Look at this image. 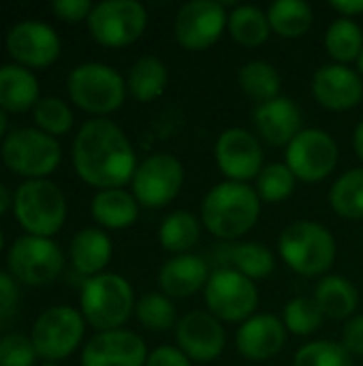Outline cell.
<instances>
[{
  "label": "cell",
  "instance_id": "obj_31",
  "mask_svg": "<svg viewBox=\"0 0 363 366\" xmlns=\"http://www.w3.org/2000/svg\"><path fill=\"white\" fill-rule=\"evenodd\" d=\"M227 30L244 47H259L270 39L272 26L267 19V11L255 4H240L229 13Z\"/></svg>",
  "mask_w": 363,
  "mask_h": 366
},
{
  "label": "cell",
  "instance_id": "obj_38",
  "mask_svg": "<svg viewBox=\"0 0 363 366\" xmlns=\"http://www.w3.org/2000/svg\"><path fill=\"white\" fill-rule=\"evenodd\" d=\"M293 366H355V360L342 343L312 341L297 350Z\"/></svg>",
  "mask_w": 363,
  "mask_h": 366
},
{
  "label": "cell",
  "instance_id": "obj_34",
  "mask_svg": "<svg viewBox=\"0 0 363 366\" xmlns=\"http://www.w3.org/2000/svg\"><path fill=\"white\" fill-rule=\"evenodd\" d=\"M229 259L235 270H240L250 281H263L267 279L276 268L274 253L259 242H240L233 244L229 251Z\"/></svg>",
  "mask_w": 363,
  "mask_h": 366
},
{
  "label": "cell",
  "instance_id": "obj_19",
  "mask_svg": "<svg viewBox=\"0 0 363 366\" xmlns=\"http://www.w3.org/2000/svg\"><path fill=\"white\" fill-rule=\"evenodd\" d=\"M312 94L325 109L349 112L362 103L363 77L349 64H323L312 77Z\"/></svg>",
  "mask_w": 363,
  "mask_h": 366
},
{
  "label": "cell",
  "instance_id": "obj_15",
  "mask_svg": "<svg viewBox=\"0 0 363 366\" xmlns=\"http://www.w3.org/2000/svg\"><path fill=\"white\" fill-rule=\"evenodd\" d=\"M214 159L220 174L233 182L257 180L263 165V146L259 137L246 129H225L214 144Z\"/></svg>",
  "mask_w": 363,
  "mask_h": 366
},
{
  "label": "cell",
  "instance_id": "obj_50",
  "mask_svg": "<svg viewBox=\"0 0 363 366\" xmlns=\"http://www.w3.org/2000/svg\"><path fill=\"white\" fill-rule=\"evenodd\" d=\"M2 247H4V236H2V232H0V251H2Z\"/></svg>",
  "mask_w": 363,
  "mask_h": 366
},
{
  "label": "cell",
  "instance_id": "obj_3",
  "mask_svg": "<svg viewBox=\"0 0 363 366\" xmlns=\"http://www.w3.org/2000/svg\"><path fill=\"white\" fill-rule=\"evenodd\" d=\"M278 253L293 272L315 279L329 274L338 247L334 234L325 225L300 219L282 229L278 238Z\"/></svg>",
  "mask_w": 363,
  "mask_h": 366
},
{
  "label": "cell",
  "instance_id": "obj_26",
  "mask_svg": "<svg viewBox=\"0 0 363 366\" xmlns=\"http://www.w3.org/2000/svg\"><path fill=\"white\" fill-rule=\"evenodd\" d=\"M315 300L319 302L325 317L347 322L357 315L359 292L349 279L340 274H325L315 287Z\"/></svg>",
  "mask_w": 363,
  "mask_h": 366
},
{
  "label": "cell",
  "instance_id": "obj_14",
  "mask_svg": "<svg viewBox=\"0 0 363 366\" xmlns=\"http://www.w3.org/2000/svg\"><path fill=\"white\" fill-rule=\"evenodd\" d=\"M229 13L216 0H190L182 4L173 19V36L188 51L212 47L225 32Z\"/></svg>",
  "mask_w": 363,
  "mask_h": 366
},
{
  "label": "cell",
  "instance_id": "obj_32",
  "mask_svg": "<svg viewBox=\"0 0 363 366\" xmlns=\"http://www.w3.org/2000/svg\"><path fill=\"white\" fill-rule=\"evenodd\" d=\"M332 210L349 221L363 219V167H353L338 176L329 189Z\"/></svg>",
  "mask_w": 363,
  "mask_h": 366
},
{
  "label": "cell",
  "instance_id": "obj_41",
  "mask_svg": "<svg viewBox=\"0 0 363 366\" xmlns=\"http://www.w3.org/2000/svg\"><path fill=\"white\" fill-rule=\"evenodd\" d=\"M19 315V290L17 283L0 272V330L9 328L15 324Z\"/></svg>",
  "mask_w": 363,
  "mask_h": 366
},
{
  "label": "cell",
  "instance_id": "obj_36",
  "mask_svg": "<svg viewBox=\"0 0 363 366\" xmlns=\"http://www.w3.org/2000/svg\"><path fill=\"white\" fill-rule=\"evenodd\" d=\"M323 311L319 307V302L315 300V296H297L293 300H289L285 305L282 311V324L287 328V332L295 335V337H310L315 335L321 326H323Z\"/></svg>",
  "mask_w": 363,
  "mask_h": 366
},
{
  "label": "cell",
  "instance_id": "obj_51",
  "mask_svg": "<svg viewBox=\"0 0 363 366\" xmlns=\"http://www.w3.org/2000/svg\"><path fill=\"white\" fill-rule=\"evenodd\" d=\"M41 366H58L56 362H45V365H41Z\"/></svg>",
  "mask_w": 363,
  "mask_h": 366
},
{
  "label": "cell",
  "instance_id": "obj_37",
  "mask_svg": "<svg viewBox=\"0 0 363 366\" xmlns=\"http://www.w3.org/2000/svg\"><path fill=\"white\" fill-rule=\"evenodd\" d=\"M295 182H297V178L293 176V172L289 169L287 163H270L257 176L255 191H257L261 202L278 204V202H285L287 197L293 195Z\"/></svg>",
  "mask_w": 363,
  "mask_h": 366
},
{
  "label": "cell",
  "instance_id": "obj_40",
  "mask_svg": "<svg viewBox=\"0 0 363 366\" xmlns=\"http://www.w3.org/2000/svg\"><path fill=\"white\" fill-rule=\"evenodd\" d=\"M36 350L32 339L21 332H11L0 339V366H34Z\"/></svg>",
  "mask_w": 363,
  "mask_h": 366
},
{
  "label": "cell",
  "instance_id": "obj_5",
  "mask_svg": "<svg viewBox=\"0 0 363 366\" xmlns=\"http://www.w3.org/2000/svg\"><path fill=\"white\" fill-rule=\"evenodd\" d=\"M13 210L28 234L51 238L64 225L66 197L62 189L47 178L26 180L13 195Z\"/></svg>",
  "mask_w": 363,
  "mask_h": 366
},
{
  "label": "cell",
  "instance_id": "obj_35",
  "mask_svg": "<svg viewBox=\"0 0 363 366\" xmlns=\"http://www.w3.org/2000/svg\"><path fill=\"white\" fill-rule=\"evenodd\" d=\"M135 315L139 324L152 332H167L178 326V313L169 296L163 292H148L135 305Z\"/></svg>",
  "mask_w": 363,
  "mask_h": 366
},
{
  "label": "cell",
  "instance_id": "obj_49",
  "mask_svg": "<svg viewBox=\"0 0 363 366\" xmlns=\"http://www.w3.org/2000/svg\"><path fill=\"white\" fill-rule=\"evenodd\" d=\"M357 73L363 77V49L362 54H359V58H357Z\"/></svg>",
  "mask_w": 363,
  "mask_h": 366
},
{
  "label": "cell",
  "instance_id": "obj_43",
  "mask_svg": "<svg viewBox=\"0 0 363 366\" xmlns=\"http://www.w3.org/2000/svg\"><path fill=\"white\" fill-rule=\"evenodd\" d=\"M92 9H94V4L90 0H53L51 2V11L64 21L88 19Z\"/></svg>",
  "mask_w": 363,
  "mask_h": 366
},
{
  "label": "cell",
  "instance_id": "obj_47",
  "mask_svg": "<svg viewBox=\"0 0 363 366\" xmlns=\"http://www.w3.org/2000/svg\"><path fill=\"white\" fill-rule=\"evenodd\" d=\"M9 206H11V193H9V189L0 182V217L9 210Z\"/></svg>",
  "mask_w": 363,
  "mask_h": 366
},
{
  "label": "cell",
  "instance_id": "obj_24",
  "mask_svg": "<svg viewBox=\"0 0 363 366\" xmlns=\"http://www.w3.org/2000/svg\"><path fill=\"white\" fill-rule=\"evenodd\" d=\"M36 75L17 62L0 66V107L4 112H26L39 103Z\"/></svg>",
  "mask_w": 363,
  "mask_h": 366
},
{
  "label": "cell",
  "instance_id": "obj_42",
  "mask_svg": "<svg viewBox=\"0 0 363 366\" xmlns=\"http://www.w3.org/2000/svg\"><path fill=\"white\" fill-rule=\"evenodd\" d=\"M342 347L355 358L359 356L363 358V313L353 315L351 320L344 322V328H342Z\"/></svg>",
  "mask_w": 363,
  "mask_h": 366
},
{
  "label": "cell",
  "instance_id": "obj_18",
  "mask_svg": "<svg viewBox=\"0 0 363 366\" xmlns=\"http://www.w3.org/2000/svg\"><path fill=\"white\" fill-rule=\"evenodd\" d=\"M145 341L124 328L94 335L81 352V366H145Z\"/></svg>",
  "mask_w": 363,
  "mask_h": 366
},
{
  "label": "cell",
  "instance_id": "obj_13",
  "mask_svg": "<svg viewBox=\"0 0 363 366\" xmlns=\"http://www.w3.org/2000/svg\"><path fill=\"white\" fill-rule=\"evenodd\" d=\"M338 144L332 133L323 129H304L287 148L285 163L297 180L321 182L338 165Z\"/></svg>",
  "mask_w": 363,
  "mask_h": 366
},
{
  "label": "cell",
  "instance_id": "obj_17",
  "mask_svg": "<svg viewBox=\"0 0 363 366\" xmlns=\"http://www.w3.org/2000/svg\"><path fill=\"white\" fill-rule=\"evenodd\" d=\"M6 51L21 66H47L62 49L58 32L39 19H24L9 28L4 39Z\"/></svg>",
  "mask_w": 363,
  "mask_h": 366
},
{
  "label": "cell",
  "instance_id": "obj_39",
  "mask_svg": "<svg viewBox=\"0 0 363 366\" xmlns=\"http://www.w3.org/2000/svg\"><path fill=\"white\" fill-rule=\"evenodd\" d=\"M32 112L36 127L49 135H64L66 131H71L75 120L68 103L62 101L60 97H41Z\"/></svg>",
  "mask_w": 363,
  "mask_h": 366
},
{
  "label": "cell",
  "instance_id": "obj_21",
  "mask_svg": "<svg viewBox=\"0 0 363 366\" xmlns=\"http://www.w3.org/2000/svg\"><path fill=\"white\" fill-rule=\"evenodd\" d=\"M255 129L261 139L270 146H289L304 129V114L295 99L291 97H276L255 107L252 112Z\"/></svg>",
  "mask_w": 363,
  "mask_h": 366
},
{
  "label": "cell",
  "instance_id": "obj_10",
  "mask_svg": "<svg viewBox=\"0 0 363 366\" xmlns=\"http://www.w3.org/2000/svg\"><path fill=\"white\" fill-rule=\"evenodd\" d=\"M83 332H86L83 315L68 305H60L43 311L36 317L30 339L36 350V356L56 362L71 356L79 347Z\"/></svg>",
  "mask_w": 363,
  "mask_h": 366
},
{
  "label": "cell",
  "instance_id": "obj_8",
  "mask_svg": "<svg viewBox=\"0 0 363 366\" xmlns=\"http://www.w3.org/2000/svg\"><path fill=\"white\" fill-rule=\"evenodd\" d=\"M208 311L231 324H242L255 315L259 307V290L255 281L244 277L235 268H218L210 274L203 290Z\"/></svg>",
  "mask_w": 363,
  "mask_h": 366
},
{
  "label": "cell",
  "instance_id": "obj_33",
  "mask_svg": "<svg viewBox=\"0 0 363 366\" xmlns=\"http://www.w3.org/2000/svg\"><path fill=\"white\" fill-rule=\"evenodd\" d=\"M325 49L338 64L357 62L363 49V30L355 19L338 17L325 32Z\"/></svg>",
  "mask_w": 363,
  "mask_h": 366
},
{
  "label": "cell",
  "instance_id": "obj_28",
  "mask_svg": "<svg viewBox=\"0 0 363 366\" xmlns=\"http://www.w3.org/2000/svg\"><path fill=\"white\" fill-rule=\"evenodd\" d=\"M237 84L242 92L257 105L280 97L282 77L278 69L267 60H250L237 73Z\"/></svg>",
  "mask_w": 363,
  "mask_h": 366
},
{
  "label": "cell",
  "instance_id": "obj_2",
  "mask_svg": "<svg viewBox=\"0 0 363 366\" xmlns=\"http://www.w3.org/2000/svg\"><path fill=\"white\" fill-rule=\"evenodd\" d=\"M261 217V199L248 182L223 180L214 184L201 204L203 227L220 240L246 236Z\"/></svg>",
  "mask_w": 363,
  "mask_h": 366
},
{
  "label": "cell",
  "instance_id": "obj_11",
  "mask_svg": "<svg viewBox=\"0 0 363 366\" xmlns=\"http://www.w3.org/2000/svg\"><path fill=\"white\" fill-rule=\"evenodd\" d=\"M184 187V165L169 152L145 157L131 180V193L145 208L169 206Z\"/></svg>",
  "mask_w": 363,
  "mask_h": 366
},
{
  "label": "cell",
  "instance_id": "obj_4",
  "mask_svg": "<svg viewBox=\"0 0 363 366\" xmlns=\"http://www.w3.org/2000/svg\"><path fill=\"white\" fill-rule=\"evenodd\" d=\"M135 305L133 285L116 272H101L86 279L79 294V313L98 332L122 328Z\"/></svg>",
  "mask_w": 363,
  "mask_h": 366
},
{
  "label": "cell",
  "instance_id": "obj_9",
  "mask_svg": "<svg viewBox=\"0 0 363 366\" xmlns=\"http://www.w3.org/2000/svg\"><path fill=\"white\" fill-rule=\"evenodd\" d=\"M86 21L96 43L105 47H126L143 34L148 11L137 0H103L94 4Z\"/></svg>",
  "mask_w": 363,
  "mask_h": 366
},
{
  "label": "cell",
  "instance_id": "obj_6",
  "mask_svg": "<svg viewBox=\"0 0 363 366\" xmlns=\"http://www.w3.org/2000/svg\"><path fill=\"white\" fill-rule=\"evenodd\" d=\"M71 101L98 118L122 107L126 99V79L105 62H81L66 79Z\"/></svg>",
  "mask_w": 363,
  "mask_h": 366
},
{
  "label": "cell",
  "instance_id": "obj_16",
  "mask_svg": "<svg viewBox=\"0 0 363 366\" xmlns=\"http://www.w3.org/2000/svg\"><path fill=\"white\" fill-rule=\"evenodd\" d=\"M178 347L190 362H214L220 358L227 345V332L220 320L210 311H190L175 326Z\"/></svg>",
  "mask_w": 363,
  "mask_h": 366
},
{
  "label": "cell",
  "instance_id": "obj_7",
  "mask_svg": "<svg viewBox=\"0 0 363 366\" xmlns=\"http://www.w3.org/2000/svg\"><path fill=\"white\" fill-rule=\"evenodd\" d=\"M4 165L28 180L47 178L62 159L58 139L34 127H19L6 133L0 148Z\"/></svg>",
  "mask_w": 363,
  "mask_h": 366
},
{
  "label": "cell",
  "instance_id": "obj_27",
  "mask_svg": "<svg viewBox=\"0 0 363 366\" xmlns=\"http://www.w3.org/2000/svg\"><path fill=\"white\" fill-rule=\"evenodd\" d=\"M169 84V69L156 56L137 58L126 75V90L139 103H148L158 99Z\"/></svg>",
  "mask_w": 363,
  "mask_h": 366
},
{
  "label": "cell",
  "instance_id": "obj_23",
  "mask_svg": "<svg viewBox=\"0 0 363 366\" xmlns=\"http://www.w3.org/2000/svg\"><path fill=\"white\" fill-rule=\"evenodd\" d=\"M71 262L75 272L90 277H96L105 270V266L111 262L113 244L111 238L98 229V227H86L77 232L71 240Z\"/></svg>",
  "mask_w": 363,
  "mask_h": 366
},
{
  "label": "cell",
  "instance_id": "obj_45",
  "mask_svg": "<svg viewBox=\"0 0 363 366\" xmlns=\"http://www.w3.org/2000/svg\"><path fill=\"white\" fill-rule=\"evenodd\" d=\"M329 6L340 13V17H357L363 15V0H332Z\"/></svg>",
  "mask_w": 363,
  "mask_h": 366
},
{
  "label": "cell",
  "instance_id": "obj_20",
  "mask_svg": "<svg viewBox=\"0 0 363 366\" xmlns=\"http://www.w3.org/2000/svg\"><path fill=\"white\" fill-rule=\"evenodd\" d=\"M287 335L289 332L280 317L272 313H255L240 324L235 332V347L246 360L265 362L282 352Z\"/></svg>",
  "mask_w": 363,
  "mask_h": 366
},
{
  "label": "cell",
  "instance_id": "obj_30",
  "mask_svg": "<svg viewBox=\"0 0 363 366\" xmlns=\"http://www.w3.org/2000/svg\"><path fill=\"white\" fill-rule=\"evenodd\" d=\"M267 19L272 32L282 39H300L304 36L315 21L312 6L304 0H276L267 9Z\"/></svg>",
  "mask_w": 363,
  "mask_h": 366
},
{
  "label": "cell",
  "instance_id": "obj_25",
  "mask_svg": "<svg viewBox=\"0 0 363 366\" xmlns=\"http://www.w3.org/2000/svg\"><path fill=\"white\" fill-rule=\"evenodd\" d=\"M90 212L105 229H128L139 217V202L124 189H103L92 197Z\"/></svg>",
  "mask_w": 363,
  "mask_h": 366
},
{
  "label": "cell",
  "instance_id": "obj_22",
  "mask_svg": "<svg viewBox=\"0 0 363 366\" xmlns=\"http://www.w3.org/2000/svg\"><path fill=\"white\" fill-rule=\"evenodd\" d=\"M208 262L199 255L184 253L167 259L158 272L160 292L169 298H188L205 290L210 279Z\"/></svg>",
  "mask_w": 363,
  "mask_h": 366
},
{
  "label": "cell",
  "instance_id": "obj_48",
  "mask_svg": "<svg viewBox=\"0 0 363 366\" xmlns=\"http://www.w3.org/2000/svg\"><path fill=\"white\" fill-rule=\"evenodd\" d=\"M6 124H9V120H6V112L0 107V139H2V137H6Z\"/></svg>",
  "mask_w": 363,
  "mask_h": 366
},
{
  "label": "cell",
  "instance_id": "obj_12",
  "mask_svg": "<svg viewBox=\"0 0 363 366\" xmlns=\"http://www.w3.org/2000/svg\"><path fill=\"white\" fill-rule=\"evenodd\" d=\"M6 264L17 281L26 285H45L58 279L64 268V257L51 238L26 234L11 244Z\"/></svg>",
  "mask_w": 363,
  "mask_h": 366
},
{
  "label": "cell",
  "instance_id": "obj_44",
  "mask_svg": "<svg viewBox=\"0 0 363 366\" xmlns=\"http://www.w3.org/2000/svg\"><path fill=\"white\" fill-rule=\"evenodd\" d=\"M145 366H193L188 356L173 345H160L148 354Z\"/></svg>",
  "mask_w": 363,
  "mask_h": 366
},
{
  "label": "cell",
  "instance_id": "obj_46",
  "mask_svg": "<svg viewBox=\"0 0 363 366\" xmlns=\"http://www.w3.org/2000/svg\"><path fill=\"white\" fill-rule=\"evenodd\" d=\"M353 148H355V154L359 157V161L363 163V118L353 131Z\"/></svg>",
  "mask_w": 363,
  "mask_h": 366
},
{
  "label": "cell",
  "instance_id": "obj_29",
  "mask_svg": "<svg viewBox=\"0 0 363 366\" xmlns=\"http://www.w3.org/2000/svg\"><path fill=\"white\" fill-rule=\"evenodd\" d=\"M201 219H197L193 212L175 210L167 214L158 227V240L160 247L173 255L188 253L201 238Z\"/></svg>",
  "mask_w": 363,
  "mask_h": 366
},
{
  "label": "cell",
  "instance_id": "obj_1",
  "mask_svg": "<svg viewBox=\"0 0 363 366\" xmlns=\"http://www.w3.org/2000/svg\"><path fill=\"white\" fill-rule=\"evenodd\" d=\"M73 165L83 182L103 191L131 182L139 163L131 139L113 120L92 118L75 135Z\"/></svg>",
  "mask_w": 363,
  "mask_h": 366
}]
</instances>
